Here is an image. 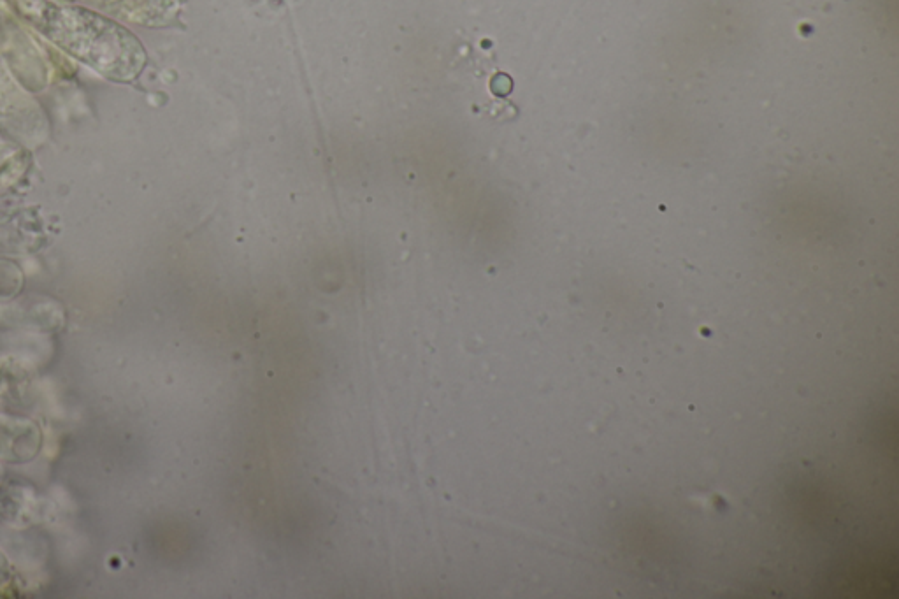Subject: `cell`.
Returning a JSON list of instances; mask_svg holds the SVG:
<instances>
[{"label":"cell","mask_w":899,"mask_h":599,"mask_svg":"<svg viewBox=\"0 0 899 599\" xmlns=\"http://www.w3.org/2000/svg\"><path fill=\"white\" fill-rule=\"evenodd\" d=\"M23 20L57 48L116 83H132L148 55L143 43L122 23L94 9L53 0H8Z\"/></svg>","instance_id":"6da1fadb"},{"label":"cell","mask_w":899,"mask_h":599,"mask_svg":"<svg viewBox=\"0 0 899 599\" xmlns=\"http://www.w3.org/2000/svg\"><path fill=\"white\" fill-rule=\"evenodd\" d=\"M115 22L139 27H167L178 18L181 0H74Z\"/></svg>","instance_id":"7a4b0ae2"}]
</instances>
